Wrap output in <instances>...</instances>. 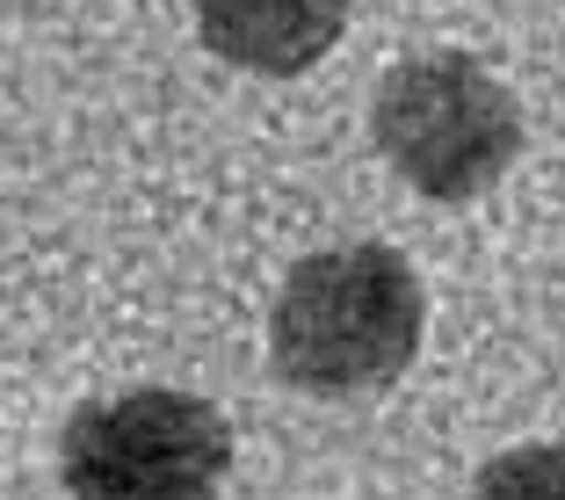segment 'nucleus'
<instances>
[{
  "mask_svg": "<svg viewBox=\"0 0 565 500\" xmlns=\"http://www.w3.org/2000/svg\"><path fill=\"white\" fill-rule=\"evenodd\" d=\"M420 276L392 247H333L305 254L276 290L268 312V349L276 377L312 392V400H355L392 384L420 349Z\"/></svg>",
  "mask_w": 565,
  "mask_h": 500,
  "instance_id": "f257e3e1",
  "label": "nucleus"
},
{
  "mask_svg": "<svg viewBox=\"0 0 565 500\" xmlns=\"http://www.w3.org/2000/svg\"><path fill=\"white\" fill-rule=\"evenodd\" d=\"M370 138L392 160L399 182H414L435 203H471L515 167L522 152V109L493 66L471 51H428L384 73Z\"/></svg>",
  "mask_w": 565,
  "mask_h": 500,
  "instance_id": "f03ea898",
  "label": "nucleus"
},
{
  "mask_svg": "<svg viewBox=\"0 0 565 500\" xmlns=\"http://www.w3.org/2000/svg\"><path fill=\"white\" fill-rule=\"evenodd\" d=\"M233 471V428L196 392L87 400L58 435V479L73 500H211Z\"/></svg>",
  "mask_w": 565,
  "mask_h": 500,
  "instance_id": "7ed1b4c3",
  "label": "nucleus"
},
{
  "mask_svg": "<svg viewBox=\"0 0 565 500\" xmlns=\"http://www.w3.org/2000/svg\"><path fill=\"white\" fill-rule=\"evenodd\" d=\"M349 30V0H196V36L225 58V66L268 73V81H290V73L319 66Z\"/></svg>",
  "mask_w": 565,
  "mask_h": 500,
  "instance_id": "20e7f679",
  "label": "nucleus"
},
{
  "mask_svg": "<svg viewBox=\"0 0 565 500\" xmlns=\"http://www.w3.org/2000/svg\"><path fill=\"white\" fill-rule=\"evenodd\" d=\"M471 500H565V443H530L479 471Z\"/></svg>",
  "mask_w": 565,
  "mask_h": 500,
  "instance_id": "39448f33",
  "label": "nucleus"
}]
</instances>
